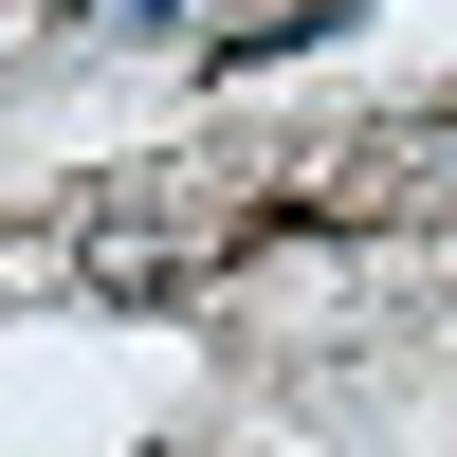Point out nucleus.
Wrapping results in <instances>:
<instances>
[{
	"instance_id": "obj_1",
	"label": "nucleus",
	"mask_w": 457,
	"mask_h": 457,
	"mask_svg": "<svg viewBox=\"0 0 457 457\" xmlns=\"http://www.w3.org/2000/svg\"><path fill=\"white\" fill-rule=\"evenodd\" d=\"M73 19H165V0H73Z\"/></svg>"
}]
</instances>
